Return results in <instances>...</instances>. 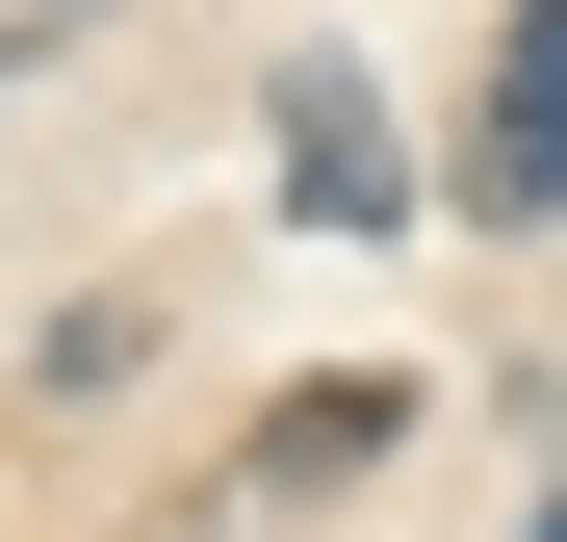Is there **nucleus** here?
Returning <instances> with one entry per match:
<instances>
[{
	"mask_svg": "<svg viewBox=\"0 0 567 542\" xmlns=\"http://www.w3.org/2000/svg\"><path fill=\"white\" fill-rule=\"evenodd\" d=\"M284 207H310V233H413V155H388V104H361L336 52L284 78Z\"/></svg>",
	"mask_w": 567,
	"mask_h": 542,
	"instance_id": "f257e3e1",
	"label": "nucleus"
},
{
	"mask_svg": "<svg viewBox=\"0 0 567 542\" xmlns=\"http://www.w3.org/2000/svg\"><path fill=\"white\" fill-rule=\"evenodd\" d=\"M464 181H491L516 233H567V0H516V27H491V155H464Z\"/></svg>",
	"mask_w": 567,
	"mask_h": 542,
	"instance_id": "f03ea898",
	"label": "nucleus"
},
{
	"mask_svg": "<svg viewBox=\"0 0 567 542\" xmlns=\"http://www.w3.org/2000/svg\"><path fill=\"white\" fill-rule=\"evenodd\" d=\"M388 439H413V388H388V361H336V388H284V413H258V491H361Z\"/></svg>",
	"mask_w": 567,
	"mask_h": 542,
	"instance_id": "7ed1b4c3",
	"label": "nucleus"
},
{
	"mask_svg": "<svg viewBox=\"0 0 567 542\" xmlns=\"http://www.w3.org/2000/svg\"><path fill=\"white\" fill-rule=\"evenodd\" d=\"M542 542H567V491H542Z\"/></svg>",
	"mask_w": 567,
	"mask_h": 542,
	"instance_id": "20e7f679",
	"label": "nucleus"
}]
</instances>
